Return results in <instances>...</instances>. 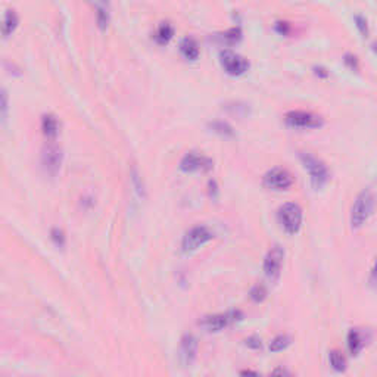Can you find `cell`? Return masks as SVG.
I'll use <instances>...</instances> for the list:
<instances>
[{
  "mask_svg": "<svg viewBox=\"0 0 377 377\" xmlns=\"http://www.w3.org/2000/svg\"><path fill=\"white\" fill-rule=\"evenodd\" d=\"M374 206H376L374 193H373L370 188L361 190V192L356 195L354 203H352V208H351V215H349L351 227H352L354 230L361 229V227L368 221V218L373 215Z\"/></svg>",
  "mask_w": 377,
  "mask_h": 377,
  "instance_id": "1",
  "label": "cell"
},
{
  "mask_svg": "<svg viewBox=\"0 0 377 377\" xmlns=\"http://www.w3.org/2000/svg\"><path fill=\"white\" fill-rule=\"evenodd\" d=\"M302 164L305 166V169L310 173L311 184L314 188H323L330 180V171L327 165L323 162L320 158L307 154V152H302L299 155Z\"/></svg>",
  "mask_w": 377,
  "mask_h": 377,
  "instance_id": "2",
  "label": "cell"
},
{
  "mask_svg": "<svg viewBox=\"0 0 377 377\" xmlns=\"http://www.w3.org/2000/svg\"><path fill=\"white\" fill-rule=\"evenodd\" d=\"M277 218L281 229L288 234L293 236V234L299 233L300 227H302V220H304L302 208L296 202H286L278 208Z\"/></svg>",
  "mask_w": 377,
  "mask_h": 377,
  "instance_id": "3",
  "label": "cell"
},
{
  "mask_svg": "<svg viewBox=\"0 0 377 377\" xmlns=\"http://www.w3.org/2000/svg\"><path fill=\"white\" fill-rule=\"evenodd\" d=\"M243 314L239 310H232L222 314H214V315H206L199 322V326L205 329L206 332L217 333L224 330L225 327L232 326L234 323L242 322Z\"/></svg>",
  "mask_w": 377,
  "mask_h": 377,
  "instance_id": "4",
  "label": "cell"
},
{
  "mask_svg": "<svg viewBox=\"0 0 377 377\" xmlns=\"http://www.w3.org/2000/svg\"><path fill=\"white\" fill-rule=\"evenodd\" d=\"M214 239V232L208 225H203V224H198L195 227H192L186 234L183 236V240H181V249L183 252H193V251H198L200 246L206 244L208 242H211Z\"/></svg>",
  "mask_w": 377,
  "mask_h": 377,
  "instance_id": "5",
  "label": "cell"
},
{
  "mask_svg": "<svg viewBox=\"0 0 377 377\" xmlns=\"http://www.w3.org/2000/svg\"><path fill=\"white\" fill-rule=\"evenodd\" d=\"M220 62H221V67L224 68V71L233 77L243 76L251 67L249 61L244 56L239 55L230 49H224L220 52Z\"/></svg>",
  "mask_w": 377,
  "mask_h": 377,
  "instance_id": "6",
  "label": "cell"
},
{
  "mask_svg": "<svg viewBox=\"0 0 377 377\" xmlns=\"http://www.w3.org/2000/svg\"><path fill=\"white\" fill-rule=\"evenodd\" d=\"M285 121L293 128H318L324 124V118L310 111H290L285 115Z\"/></svg>",
  "mask_w": 377,
  "mask_h": 377,
  "instance_id": "7",
  "label": "cell"
},
{
  "mask_svg": "<svg viewBox=\"0 0 377 377\" xmlns=\"http://www.w3.org/2000/svg\"><path fill=\"white\" fill-rule=\"evenodd\" d=\"M262 181H264V186L266 187L281 192V190H288L289 187H292L295 178H293V176L289 173L286 168L274 166V168L268 169L266 174H264Z\"/></svg>",
  "mask_w": 377,
  "mask_h": 377,
  "instance_id": "8",
  "label": "cell"
},
{
  "mask_svg": "<svg viewBox=\"0 0 377 377\" xmlns=\"http://www.w3.org/2000/svg\"><path fill=\"white\" fill-rule=\"evenodd\" d=\"M285 261V249L280 244H274L268 252H267L264 262H262V270L267 278L270 280H277L281 273V266Z\"/></svg>",
  "mask_w": 377,
  "mask_h": 377,
  "instance_id": "9",
  "label": "cell"
},
{
  "mask_svg": "<svg viewBox=\"0 0 377 377\" xmlns=\"http://www.w3.org/2000/svg\"><path fill=\"white\" fill-rule=\"evenodd\" d=\"M62 149L53 142L45 144L42 150V166L49 176H56L62 165Z\"/></svg>",
  "mask_w": 377,
  "mask_h": 377,
  "instance_id": "10",
  "label": "cell"
},
{
  "mask_svg": "<svg viewBox=\"0 0 377 377\" xmlns=\"http://www.w3.org/2000/svg\"><path fill=\"white\" fill-rule=\"evenodd\" d=\"M214 168V161L211 158L205 155H200L196 152H187L180 161V169L192 173V171H211Z\"/></svg>",
  "mask_w": 377,
  "mask_h": 377,
  "instance_id": "11",
  "label": "cell"
},
{
  "mask_svg": "<svg viewBox=\"0 0 377 377\" xmlns=\"http://www.w3.org/2000/svg\"><path fill=\"white\" fill-rule=\"evenodd\" d=\"M198 356V339L193 334H184L178 346V363L183 367H190Z\"/></svg>",
  "mask_w": 377,
  "mask_h": 377,
  "instance_id": "12",
  "label": "cell"
},
{
  "mask_svg": "<svg viewBox=\"0 0 377 377\" xmlns=\"http://www.w3.org/2000/svg\"><path fill=\"white\" fill-rule=\"evenodd\" d=\"M346 345H348L349 354L352 355V356H358V355L361 354V351L366 348L367 334L361 329H351L348 332Z\"/></svg>",
  "mask_w": 377,
  "mask_h": 377,
  "instance_id": "13",
  "label": "cell"
},
{
  "mask_svg": "<svg viewBox=\"0 0 377 377\" xmlns=\"http://www.w3.org/2000/svg\"><path fill=\"white\" fill-rule=\"evenodd\" d=\"M180 52L188 61H196L199 58V45L193 37H184L180 42Z\"/></svg>",
  "mask_w": 377,
  "mask_h": 377,
  "instance_id": "14",
  "label": "cell"
},
{
  "mask_svg": "<svg viewBox=\"0 0 377 377\" xmlns=\"http://www.w3.org/2000/svg\"><path fill=\"white\" fill-rule=\"evenodd\" d=\"M42 130L47 139H55L59 133V121L53 114H45L42 117Z\"/></svg>",
  "mask_w": 377,
  "mask_h": 377,
  "instance_id": "15",
  "label": "cell"
},
{
  "mask_svg": "<svg viewBox=\"0 0 377 377\" xmlns=\"http://www.w3.org/2000/svg\"><path fill=\"white\" fill-rule=\"evenodd\" d=\"M18 21H20L18 15L13 9H8L5 12L3 23H2V34H3V37H9L15 31V28L18 27Z\"/></svg>",
  "mask_w": 377,
  "mask_h": 377,
  "instance_id": "16",
  "label": "cell"
},
{
  "mask_svg": "<svg viewBox=\"0 0 377 377\" xmlns=\"http://www.w3.org/2000/svg\"><path fill=\"white\" fill-rule=\"evenodd\" d=\"M174 35V27L169 21H164L158 25L155 33V40L159 43V45H166Z\"/></svg>",
  "mask_w": 377,
  "mask_h": 377,
  "instance_id": "17",
  "label": "cell"
},
{
  "mask_svg": "<svg viewBox=\"0 0 377 377\" xmlns=\"http://www.w3.org/2000/svg\"><path fill=\"white\" fill-rule=\"evenodd\" d=\"M96 8V15H98V25L100 30H105L109 24V6L108 3H95Z\"/></svg>",
  "mask_w": 377,
  "mask_h": 377,
  "instance_id": "18",
  "label": "cell"
},
{
  "mask_svg": "<svg viewBox=\"0 0 377 377\" xmlns=\"http://www.w3.org/2000/svg\"><path fill=\"white\" fill-rule=\"evenodd\" d=\"M329 360H330V366L334 371L337 373H344L346 370V358L341 351H332L329 355Z\"/></svg>",
  "mask_w": 377,
  "mask_h": 377,
  "instance_id": "19",
  "label": "cell"
},
{
  "mask_svg": "<svg viewBox=\"0 0 377 377\" xmlns=\"http://www.w3.org/2000/svg\"><path fill=\"white\" fill-rule=\"evenodd\" d=\"M292 344V337L288 334H278L276 336L271 342H270V351L271 352H280V351H285L286 348H289Z\"/></svg>",
  "mask_w": 377,
  "mask_h": 377,
  "instance_id": "20",
  "label": "cell"
},
{
  "mask_svg": "<svg viewBox=\"0 0 377 377\" xmlns=\"http://www.w3.org/2000/svg\"><path fill=\"white\" fill-rule=\"evenodd\" d=\"M210 127H211L215 133L225 136V137H227V136H233L234 134L233 127H232L230 124H227V122L224 121H214L210 124Z\"/></svg>",
  "mask_w": 377,
  "mask_h": 377,
  "instance_id": "21",
  "label": "cell"
},
{
  "mask_svg": "<svg viewBox=\"0 0 377 377\" xmlns=\"http://www.w3.org/2000/svg\"><path fill=\"white\" fill-rule=\"evenodd\" d=\"M249 296H251V299L254 300V302L261 304L267 298V288L264 285H255L254 288L251 289Z\"/></svg>",
  "mask_w": 377,
  "mask_h": 377,
  "instance_id": "22",
  "label": "cell"
},
{
  "mask_svg": "<svg viewBox=\"0 0 377 377\" xmlns=\"http://www.w3.org/2000/svg\"><path fill=\"white\" fill-rule=\"evenodd\" d=\"M221 35L222 40H225L227 43L233 45V43L239 42V40L242 39V30H240V27H233V28H230L229 31L222 33Z\"/></svg>",
  "mask_w": 377,
  "mask_h": 377,
  "instance_id": "23",
  "label": "cell"
},
{
  "mask_svg": "<svg viewBox=\"0 0 377 377\" xmlns=\"http://www.w3.org/2000/svg\"><path fill=\"white\" fill-rule=\"evenodd\" d=\"M355 25H356V28H358V31L361 33L363 37H367L368 33H370V28H368V21H367L366 16H363V15H355Z\"/></svg>",
  "mask_w": 377,
  "mask_h": 377,
  "instance_id": "24",
  "label": "cell"
},
{
  "mask_svg": "<svg viewBox=\"0 0 377 377\" xmlns=\"http://www.w3.org/2000/svg\"><path fill=\"white\" fill-rule=\"evenodd\" d=\"M344 62L346 67L352 71H360V59L358 56L354 55V53H346L344 56Z\"/></svg>",
  "mask_w": 377,
  "mask_h": 377,
  "instance_id": "25",
  "label": "cell"
},
{
  "mask_svg": "<svg viewBox=\"0 0 377 377\" xmlns=\"http://www.w3.org/2000/svg\"><path fill=\"white\" fill-rule=\"evenodd\" d=\"M50 237L55 242L56 246H59V248H64L65 246V233L61 229H53L50 232Z\"/></svg>",
  "mask_w": 377,
  "mask_h": 377,
  "instance_id": "26",
  "label": "cell"
},
{
  "mask_svg": "<svg viewBox=\"0 0 377 377\" xmlns=\"http://www.w3.org/2000/svg\"><path fill=\"white\" fill-rule=\"evenodd\" d=\"M244 344H246L248 348H251V349H254V351H256V349H261V346H262L261 337H259V336H256V334L251 336V337H248V339L244 341Z\"/></svg>",
  "mask_w": 377,
  "mask_h": 377,
  "instance_id": "27",
  "label": "cell"
},
{
  "mask_svg": "<svg viewBox=\"0 0 377 377\" xmlns=\"http://www.w3.org/2000/svg\"><path fill=\"white\" fill-rule=\"evenodd\" d=\"M290 28H292V25L288 21H277L276 23V31L283 34V35H288L290 33Z\"/></svg>",
  "mask_w": 377,
  "mask_h": 377,
  "instance_id": "28",
  "label": "cell"
},
{
  "mask_svg": "<svg viewBox=\"0 0 377 377\" xmlns=\"http://www.w3.org/2000/svg\"><path fill=\"white\" fill-rule=\"evenodd\" d=\"M368 283L371 288L377 289V256L374 259V264L371 267V271H370V277H368Z\"/></svg>",
  "mask_w": 377,
  "mask_h": 377,
  "instance_id": "29",
  "label": "cell"
},
{
  "mask_svg": "<svg viewBox=\"0 0 377 377\" xmlns=\"http://www.w3.org/2000/svg\"><path fill=\"white\" fill-rule=\"evenodd\" d=\"M6 112H8V93L6 90L2 89V118L3 121L6 120Z\"/></svg>",
  "mask_w": 377,
  "mask_h": 377,
  "instance_id": "30",
  "label": "cell"
},
{
  "mask_svg": "<svg viewBox=\"0 0 377 377\" xmlns=\"http://www.w3.org/2000/svg\"><path fill=\"white\" fill-rule=\"evenodd\" d=\"M268 377H292V374L289 373L288 370L286 368H281V367H278V368H276L271 374Z\"/></svg>",
  "mask_w": 377,
  "mask_h": 377,
  "instance_id": "31",
  "label": "cell"
},
{
  "mask_svg": "<svg viewBox=\"0 0 377 377\" xmlns=\"http://www.w3.org/2000/svg\"><path fill=\"white\" fill-rule=\"evenodd\" d=\"M312 69H314V74H315V76H318L320 78L329 77V71H327V69H326L324 67H314Z\"/></svg>",
  "mask_w": 377,
  "mask_h": 377,
  "instance_id": "32",
  "label": "cell"
},
{
  "mask_svg": "<svg viewBox=\"0 0 377 377\" xmlns=\"http://www.w3.org/2000/svg\"><path fill=\"white\" fill-rule=\"evenodd\" d=\"M208 186H210V195H211L212 198H215V196H217V193H218V186H217V181H215V180H210Z\"/></svg>",
  "mask_w": 377,
  "mask_h": 377,
  "instance_id": "33",
  "label": "cell"
},
{
  "mask_svg": "<svg viewBox=\"0 0 377 377\" xmlns=\"http://www.w3.org/2000/svg\"><path fill=\"white\" fill-rule=\"evenodd\" d=\"M240 377H261L258 373L255 371H252V370H243V371H240Z\"/></svg>",
  "mask_w": 377,
  "mask_h": 377,
  "instance_id": "34",
  "label": "cell"
},
{
  "mask_svg": "<svg viewBox=\"0 0 377 377\" xmlns=\"http://www.w3.org/2000/svg\"><path fill=\"white\" fill-rule=\"evenodd\" d=\"M374 52H376V53H377V45H374Z\"/></svg>",
  "mask_w": 377,
  "mask_h": 377,
  "instance_id": "35",
  "label": "cell"
}]
</instances>
